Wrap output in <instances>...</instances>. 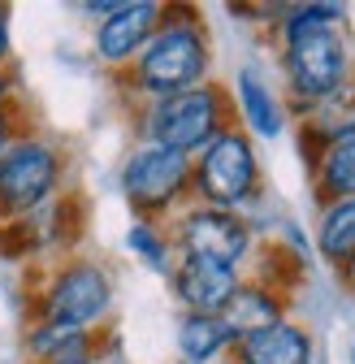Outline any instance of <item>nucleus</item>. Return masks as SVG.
I'll list each match as a JSON object with an SVG mask.
<instances>
[{"mask_svg":"<svg viewBox=\"0 0 355 364\" xmlns=\"http://www.w3.org/2000/svg\"><path fill=\"white\" fill-rule=\"evenodd\" d=\"M346 18L342 5H295L282 18V65L290 96L303 105H329L346 87L351 53L338 22Z\"/></svg>","mask_w":355,"mask_h":364,"instance_id":"nucleus-1","label":"nucleus"},{"mask_svg":"<svg viewBox=\"0 0 355 364\" xmlns=\"http://www.w3.org/2000/svg\"><path fill=\"white\" fill-rule=\"evenodd\" d=\"M208 35L195 9H165L156 35L148 39V48L139 53V61L130 65V87L143 91L152 100L191 91L200 82H208Z\"/></svg>","mask_w":355,"mask_h":364,"instance_id":"nucleus-2","label":"nucleus"},{"mask_svg":"<svg viewBox=\"0 0 355 364\" xmlns=\"http://www.w3.org/2000/svg\"><path fill=\"white\" fill-rule=\"evenodd\" d=\"M61 169L65 156L53 139L43 134H18L0 152V225H13L48 208L61 191Z\"/></svg>","mask_w":355,"mask_h":364,"instance_id":"nucleus-3","label":"nucleus"},{"mask_svg":"<svg viewBox=\"0 0 355 364\" xmlns=\"http://www.w3.org/2000/svg\"><path fill=\"white\" fill-rule=\"evenodd\" d=\"M221 130H230V96L217 82H200L191 91L152 100L148 109V144L169 148L178 156H200Z\"/></svg>","mask_w":355,"mask_h":364,"instance_id":"nucleus-4","label":"nucleus"},{"mask_svg":"<svg viewBox=\"0 0 355 364\" xmlns=\"http://www.w3.org/2000/svg\"><path fill=\"white\" fill-rule=\"evenodd\" d=\"M260 191V156L251 134L230 126L191 161V196L208 208L239 213L251 196Z\"/></svg>","mask_w":355,"mask_h":364,"instance_id":"nucleus-5","label":"nucleus"},{"mask_svg":"<svg viewBox=\"0 0 355 364\" xmlns=\"http://www.w3.org/2000/svg\"><path fill=\"white\" fill-rule=\"evenodd\" d=\"M113 308V282L96 260H65L48 273L43 291L31 304V321H57L92 334Z\"/></svg>","mask_w":355,"mask_h":364,"instance_id":"nucleus-6","label":"nucleus"},{"mask_svg":"<svg viewBox=\"0 0 355 364\" xmlns=\"http://www.w3.org/2000/svg\"><path fill=\"white\" fill-rule=\"evenodd\" d=\"M121 191L135 204V213H143V221L160 217L182 196H191V156H178L169 148L143 144L121 165Z\"/></svg>","mask_w":355,"mask_h":364,"instance_id":"nucleus-7","label":"nucleus"},{"mask_svg":"<svg viewBox=\"0 0 355 364\" xmlns=\"http://www.w3.org/2000/svg\"><path fill=\"white\" fill-rule=\"evenodd\" d=\"M173 239L182 247V256H204V260L239 269L247 260V252H251V225L239 213L195 204V208H187L178 217Z\"/></svg>","mask_w":355,"mask_h":364,"instance_id":"nucleus-8","label":"nucleus"},{"mask_svg":"<svg viewBox=\"0 0 355 364\" xmlns=\"http://www.w3.org/2000/svg\"><path fill=\"white\" fill-rule=\"evenodd\" d=\"M165 18V5L156 0H121V5L96 26V57L104 65H135L139 53L148 48V39L156 35Z\"/></svg>","mask_w":355,"mask_h":364,"instance_id":"nucleus-9","label":"nucleus"},{"mask_svg":"<svg viewBox=\"0 0 355 364\" xmlns=\"http://www.w3.org/2000/svg\"><path fill=\"white\" fill-rule=\"evenodd\" d=\"M169 278H173V295L182 299V308L200 316H221L239 291V269L204 260V256H182L169 269Z\"/></svg>","mask_w":355,"mask_h":364,"instance_id":"nucleus-10","label":"nucleus"},{"mask_svg":"<svg viewBox=\"0 0 355 364\" xmlns=\"http://www.w3.org/2000/svg\"><path fill=\"white\" fill-rule=\"evenodd\" d=\"M312 182L321 204L355 200V113H346L338 126L321 134V148L312 152Z\"/></svg>","mask_w":355,"mask_h":364,"instance_id":"nucleus-11","label":"nucleus"},{"mask_svg":"<svg viewBox=\"0 0 355 364\" xmlns=\"http://www.w3.org/2000/svg\"><path fill=\"white\" fill-rule=\"evenodd\" d=\"M312 334L295 321H273L234 343L239 364H312Z\"/></svg>","mask_w":355,"mask_h":364,"instance_id":"nucleus-12","label":"nucleus"},{"mask_svg":"<svg viewBox=\"0 0 355 364\" xmlns=\"http://www.w3.org/2000/svg\"><path fill=\"white\" fill-rule=\"evenodd\" d=\"M221 321H226V330L239 338L264 330V326H273V321H286V304L278 299V291L269 287H260V282H239L234 299L226 304V312H221Z\"/></svg>","mask_w":355,"mask_h":364,"instance_id":"nucleus-13","label":"nucleus"},{"mask_svg":"<svg viewBox=\"0 0 355 364\" xmlns=\"http://www.w3.org/2000/svg\"><path fill=\"white\" fill-rule=\"evenodd\" d=\"M239 109H243V122L251 126V134H260V139H278L282 126H286L282 105L273 100L269 82H264L260 70H251V65L239 70Z\"/></svg>","mask_w":355,"mask_h":364,"instance_id":"nucleus-14","label":"nucleus"},{"mask_svg":"<svg viewBox=\"0 0 355 364\" xmlns=\"http://www.w3.org/2000/svg\"><path fill=\"white\" fill-rule=\"evenodd\" d=\"M234 347V334L226 330L221 316H200V312H187L178 321V351H182L187 364H208L217 360L221 351Z\"/></svg>","mask_w":355,"mask_h":364,"instance_id":"nucleus-15","label":"nucleus"},{"mask_svg":"<svg viewBox=\"0 0 355 364\" xmlns=\"http://www.w3.org/2000/svg\"><path fill=\"white\" fill-rule=\"evenodd\" d=\"M317 252L334 269H346V260L355 256V200H338V204H325L321 208Z\"/></svg>","mask_w":355,"mask_h":364,"instance_id":"nucleus-16","label":"nucleus"},{"mask_svg":"<svg viewBox=\"0 0 355 364\" xmlns=\"http://www.w3.org/2000/svg\"><path fill=\"white\" fill-rule=\"evenodd\" d=\"M87 343H92V334L57 326V321H26V330H22V351H26L31 364L57 360V355H65L74 347H87Z\"/></svg>","mask_w":355,"mask_h":364,"instance_id":"nucleus-17","label":"nucleus"},{"mask_svg":"<svg viewBox=\"0 0 355 364\" xmlns=\"http://www.w3.org/2000/svg\"><path fill=\"white\" fill-rule=\"evenodd\" d=\"M126 247L135 252L148 269H156V273H169V243H165V235H160V225H152V221H135L130 225V235H126Z\"/></svg>","mask_w":355,"mask_h":364,"instance_id":"nucleus-18","label":"nucleus"},{"mask_svg":"<svg viewBox=\"0 0 355 364\" xmlns=\"http://www.w3.org/2000/svg\"><path fill=\"white\" fill-rule=\"evenodd\" d=\"M18 134H26V130H22V122H18V105L9 100V105H0V152H5Z\"/></svg>","mask_w":355,"mask_h":364,"instance_id":"nucleus-19","label":"nucleus"},{"mask_svg":"<svg viewBox=\"0 0 355 364\" xmlns=\"http://www.w3.org/2000/svg\"><path fill=\"white\" fill-rule=\"evenodd\" d=\"M13 61V31H9V9L0 5V70H9Z\"/></svg>","mask_w":355,"mask_h":364,"instance_id":"nucleus-20","label":"nucleus"},{"mask_svg":"<svg viewBox=\"0 0 355 364\" xmlns=\"http://www.w3.org/2000/svg\"><path fill=\"white\" fill-rule=\"evenodd\" d=\"M43 364H96V347L87 343V347H74V351H65L57 360H43Z\"/></svg>","mask_w":355,"mask_h":364,"instance_id":"nucleus-21","label":"nucleus"},{"mask_svg":"<svg viewBox=\"0 0 355 364\" xmlns=\"http://www.w3.org/2000/svg\"><path fill=\"white\" fill-rule=\"evenodd\" d=\"M13 91H18V74L13 70H0V105H9Z\"/></svg>","mask_w":355,"mask_h":364,"instance_id":"nucleus-22","label":"nucleus"},{"mask_svg":"<svg viewBox=\"0 0 355 364\" xmlns=\"http://www.w3.org/2000/svg\"><path fill=\"white\" fill-rule=\"evenodd\" d=\"M117 5H121V0H92V5H82V14H92V18H100V22H104Z\"/></svg>","mask_w":355,"mask_h":364,"instance_id":"nucleus-23","label":"nucleus"},{"mask_svg":"<svg viewBox=\"0 0 355 364\" xmlns=\"http://www.w3.org/2000/svg\"><path fill=\"white\" fill-rule=\"evenodd\" d=\"M342 278H346V287H351V291H355V256H351V260H346V269H342Z\"/></svg>","mask_w":355,"mask_h":364,"instance_id":"nucleus-24","label":"nucleus"},{"mask_svg":"<svg viewBox=\"0 0 355 364\" xmlns=\"http://www.w3.org/2000/svg\"><path fill=\"white\" fill-rule=\"evenodd\" d=\"M351 364H355V343H351Z\"/></svg>","mask_w":355,"mask_h":364,"instance_id":"nucleus-25","label":"nucleus"},{"mask_svg":"<svg viewBox=\"0 0 355 364\" xmlns=\"http://www.w3.org/2000/svg\"><path fill=\"white\" fill-rule=\"evenodd\" d=\"M182 364H187V360H182Z\"/></svg>","mask_w":355,"mask_h":364,"instance_id":"nucleus-26","label":"nucleus"}]
</instances>
